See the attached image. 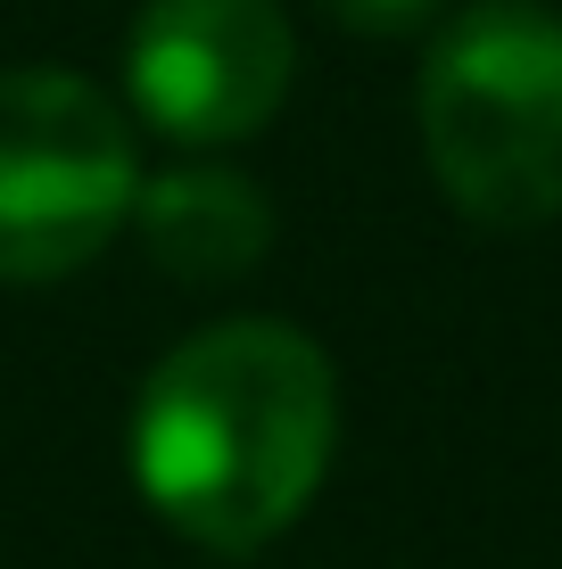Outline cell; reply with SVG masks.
<instances>
[{
	"mask_svg": "<svg viewBox=\"0 0 562 569\" xmlns=\"http://www.w3.org/2000/svg\"><path fill=\"white\" fill-rule=\"evenodd\" d=\"M332 438V356L289 322H216L149 371L132 470L174 537L207 553H257L315 503Z\"/></svg>",
	"mask_w": 562,
	"mask_h": 569,
	"instance_id": "obj_1",
	"label": "cell"
},
{
	"mask_svg": "<svg viewBox=\"0 0 562 569\" xmlns=\"http://www.w3.org/2000/svg\"><path fill=\"white\" fill-rule=\"evenodd\" d=\"M422 149L438 190L496 231L562 214V17L480 0L422 67Z\"/></svg>",
	"mask_w": 562,
	"mask_h": 569,
	"instance_id": "obj_2",
	"label": "cell"
},
{
	"mask_svg": "<svg viewBox=\"0 0 562 569\" xmlns=\"http://www.w3.org/2000/svg\"><path fill=\"white\" fill-rule=\"evenodd\" d=\"M132 214V132L83 74H0V281H58L91 264Z\"/></svg>",
	"mask_w": 562,
	"mask_h": 569,
	"instance_id": "obj_3",
	"label": "cell"
},
{
	"mask_svg": "<svg viewBox=\"0 0 562 569\" xmlns=\"http://www.w3.org/2000/svg\"><path fill=\"white\" fill-rule=\"evenodd\" d=\"M298 42L274 0H149L125 42L132 108L174 141H248L274 124Z\"/></svg>",
	"mask_w": 562,
	"mask_h": 569,
	"instance_id": "obj_4",
	"label": "cell"
},
{
	"mask_svg": "<svg viewBox=\"0 0 562 569\" xmlns=\"http://www.w3.org/2000/svg\"><path fill=\"white\" fill-rule=\"evenodd\" d=\"M132 214H141V248L174 281H231L274 248V207L240 173H166L132 199Z\"/></svg>",
	"mask_w": 562,
	"mask_h": 569,
	"instance_id": "obj_5",
	"label": "cell"
},
{
	"mask_svg": "<svg viewBox=\"0 0 562 569\" xmlns=\"http://www.w3.org/2000/svg\"><path fill=\"white\" fill-rule=\"evenodd\" d=\"M323 17H339L347 33H405L438 9V0H315Z\"/></svg>",
	"mask_w": 562,
	"mask_h": 569,
	"instance_id": "obj_6",
	"label": "cell"
}]
</instances>
